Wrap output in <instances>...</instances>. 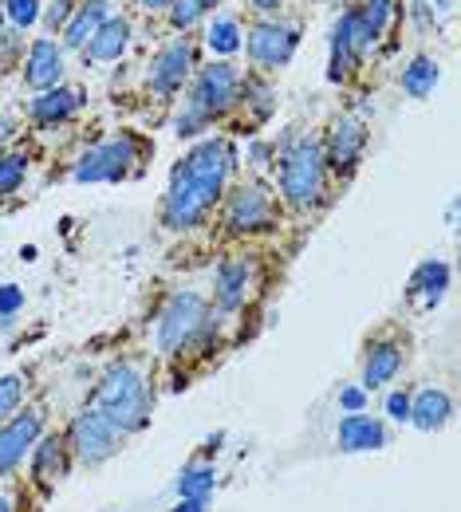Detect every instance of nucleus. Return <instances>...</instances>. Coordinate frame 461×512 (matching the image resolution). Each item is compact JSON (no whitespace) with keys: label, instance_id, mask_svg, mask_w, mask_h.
Wrapping results in <instances>:
<instances>
[{"label":"nucleus","instance_id":"nucleus-1","mask_svg":"<svg viewBox=\"0 0 461 512\" xmlns=\"http://www.w3.org/2000/svg\"><path fill=\"white\" fill-rule=\"evenodd\" d=\"M237 166V150L225 138L198 142L170 174V186L162 197V225L170 233H186L205 221V213L225 197L229 174Z\"/></svg>","mask_w":461,"mask_h":512},{"label":"nucleus","instance_id":"nucleus-2","mask_svg":"<svg viewBox=\"0 0 461 512\" xmlns=\"http://www.w3.org/2000/svg\"><path fill=\"white\" fill-rule=\"evenodd\" d=\"M91 406L99 410V414H107L115 426H119V434H138V430H146L150 426V386H146V375H142V367H134V363H115L99 386H95V398H91Z\"/></svg>","mask_w":461,"mask_h":512},{"label":"nucleus","instance_id":"nucleus-3","mask_svg":"<svg viewBox=\"0 0 461 512\" xmlns=\"http://www.w3.org/2000/svg\"><path fill=\"white\" fill-rule=\"evenodd\" d=\"M328 190L324 146L316 138H296L280 154V193L292 209H316Z\"/></svg>","mask_w":461,"mask_h":512},{"label":"nucleus","instance_id":"nucleus-4","mask_svg":"<svg viewBox=\"0 0 461 512\" xmlns=\"http://www.w3.org/2000/svg\"><path fill=\"white\" fill-rule=\"evenodd\" d=\"M209 327H213V308H209V300H205L201 292H178V296H170V304H166L162 316H158L154 343H158L162 355L174 359V355L194 351L201 339L209 335Z\"/></svg>","mask_w":461,"mask_h":512},{"label":"nucleus","instance_id":"nucleus-5","mask_svg":"<svg viewBox=\"0 0 461 512\" xmlns=\"http://www.w3.org/2000/svg\"><path fill=\"white\" fill-rule=\"evenodd\" d=\"M64 442H67V453H71L79 465L95 469V465L111 461V457L123 449L127 434H119V426H115L107 414H99L95 406H87V410H79V414L71 418Z\"/></svg>","mask_w":461,"mask_h":512},{"label":"nucleus","instance_id":"nucleus-6","mask_svg":"<svg viewBox=\"0 0 461 512\" xmlns=\"http://www.w3.org/2000/svg\"><path fill=\"white\" fill-rule=\"evenodd\" d=\"M142 146L134 134H119V138H107V142H95L91 150L79 154L71 178L79 186H99V182H123L134 170Z\"/></svg>","mask_w":461,"mask_h":512},{"label":"nucleus","instance_id":"nucleus-7","mask_svg":"<svg viewBox=\"0 0 461 512\" xmlns=\"http://www.w3.org/2000/svg\"><path fill=\"white\" fill-rule=\"evenodd\" d=\"M241 83H245V75L237 71L233 64H209L198 71V79H194V87H190V99H186V107H194L201 119H221L225 111H233L237 103H241Z\"/></svg>","mask_w":461,"mask_h":512},{"label":"nucleus","instance_id":"nucleus-8","mask_svg":"<svg viewBox=\"0 0 461 512\" xmlns=\"http://www.w3.org/2000/svg\"><path fill=\"white\" fill-rule=\"evenodd\" d=\"M375 48V40H371V32L363 28V20H359V8H347L335 24H331V60H328V79L331 83H347L359 64H363V56Z\"/></svg>","mask_w":461,"mask_h":512},{"label":"nucleus","instance_id":"nucleus-9","mask_svg":"<svg viewBox=\"0 0 461 512\" xmlns=\"http://www.w3.org/2000/svg\"><path fill=\"white\" fill-rule=\"evenodd\" d=\"M272 221H276V205L261 182H241L225 193V229L229 233H237V237L261 233V229H272Z\"/></svg>","mask_w":461,"mask_h":512},{"label":"nucleus","instance_id":"nucleus-10","mask_svg":"<svg viewBox=\"0 0 461 512\" xmlns=\"http://www.w3.org/2000/svg\"><path fill=\"white\" fill-rule=\"evenodd\" d=\"M44 422H48V414L40 406H24V414L16 410L8 422H0V481H8L24 465V457L44 434Z\"/></svg>","mask_w":461,"mask_h":512},{"label":"nucleus","instance_id":"nucleus-11","mask_svg":"<svg viewBox=\"0 0 461 512\" xmlns=\"http://www.w3.org/2000/svg\"><path fill=\"white\" fill-rule=\"evenodd\" d=\"M367 138H371V130H367L363 119H355V115L335 119L328 130V142H324V166L339 178L355 174V166H359V158L367 150Z\"/></svg>","mask_w":461,"mask_h":512},{"label":"nucleus","instance_id":"nucleus-12","mask_svg":"<svg viewBox=\"0 0 461 512\" xmlns=\"http://www.w3.org/2000/svg\"><path fill=\"white\" fill-rule=\"evenodd\" d=\"M296 44H300L296 28H292V24H280V20H261V24H253V32H249V40H245L249 60L257 67H264V71L288 64V60L296 56Z\"/></svg>","mask_w":461,"mask_h":512},{"label":"nucleus","instance_id":"nucleus-13","mask_svg":"<svg viewBox=\"0 0 461 512\" xmlns=\"http://www.w3.org/2000/svg\"><path fill=\"white\" fill-rule=\"evenodd\" d=\"M190 71H194V44H190L186 36H178V40H170V44L154 56L146 83H150V91H154V95L170 99V95H178V91H182V83L190 79Z\"/></svg>","mask_w":461,"mask_h":512},{"label":"nucleus","instance_id":"nucleus-14","mask_svg":"<svg viewBox=\"0 0 461 512\" xmlns=\"http://www.w3.org/2000/svg\"><path fill=\"white\" fill-rule=\"evenodd\" d=\"M253 276H257V264L249 256H229L217 264L213 272V300L221 312H237L245 308V296L253 288Z\"/></svg>","mask_w":461,"mask_h":512},{"label":"nucleus","instance_id":"nucleus-15","mask_svg":"<svg viewBox=\"0 0 461 512\" xmlns=\"http://www.w3.org/2000/svg\"><path fill=\"white\" fill-rule=\"evenodd\" d=\"M335 446H339V453H379V449L391 446V434L367 410L363 414H343L339 430H335Z\"/></svg>","mask_w":461,"mask_h":512},{"label":"nucleus","instance_id":"nucleus-16","mask_svg":"<svg viewBox=\"0 0 461 512\" xmlns=\"http://www.w3.org/2000/svg\"><path fill=\"white\" fill-rule=\"evenodd\" d=\"M32 481L40 489H56L60 481L67 477V465H71V453H67L64 434H40V442L32 446Z\"/></svg>","mask_w":461,"mask_h":512},{"label":"nucleus","instance_id":"nucleus-17","mask_svg":"<svg viewBox=\"0 0 461 512\" xmlns=\"http://www.w3.org/2000/svg\"><path fill=\"white\" fill-rule=\"evenodd\" d=\"M24 83L32 91H52L64 83V48L52 40H36L24 60Z\"/></svg>","mask_w":461,"mask_h":512},{"label":"nucleus","instance_id":"nucleus-18","mask_svg":"<svg viewBox=\"0 0 461 512\" xmlns=\"http://www.w3.org/2000/svg\"><path fill=\"white\" fill-rule=\"evenodd\" d=\"M446 292H450V264H446V260L430 256V260H422V264L410 272L406 296H410L418 308H438Z\"/></svg>","mask_w":461,"mask_h":512},{"label":"nucleus","instance_id":"nucleus-19","mask_svg":"<svg viewBox=\"0 0 461 512\" xmlns=\"http://www.w3.org/2000/svg\"><path fill=\"white\" fill-rule=\"evenodd\" d=\"M127 48H131V20L127 16H107L103 28L83 48V60H91V64H119Z\"/></svg>","mask_w":461,"mask_h":512},{"label":"nucleus","instance_id":"nucleus-20","mask_svg":"<svg viewBox=\"0 0 461 512\" xmlns=\"http://www.w3.org/2000/svg\"><path fill=\"white\" fill-rule=\"evenodd\" d=\"M450 418H454V398H450L446 390L430 386V390H418V394L410 398V418H406V422H410L418 434H438Z\"/></svg>","mask_w":461,"mask_h":512},{"label":"nucleus","instance_id":"nucleus-21","mask_svg":"<svg viewBox=\"0 0 461 512\" xmlns=\"http://www.w3.org/2000/svg\"><path fill=\"white\" fill-rule=\"evenodd\" d=\"M79 107H83V91L60 83V87H52V91H40V95L28 103V115H32L40 127H56V123L71 119Z\"/></svg>","mask_w":461,"mask_h":512},{"label":"nucleus","instance_id":"nucleus-22","mask_svg":"<svg viewBox=\"0 0 461 512\" xmlns=\"http://www.w3.org/2000/svg\"><path fill=\"white\" fill-rule=\"evenodd\" d=\"M107 16H111V4H107V0H83V4H75L71 20L64 24V48L83 52V48L91 44V36L103 28Z\"/></svg>","mask_w":461,"mask_h":512},{"label":"nucleus","instance_id":"nucleus-23","mask_svg":"<svg viewBox=\"0 0 461 512\" xmlns=\"http://www.w3.org/2000/svg\"><path fill=\"white\" fill-rule=\"evenodd\" d=\"M402 347L398 343H375L363 359V375H359V386L371 394V390H383L387 383H395L398 371H402Z\"/></svg>","mask_w":461,"mask_h":512},{"label":"nucleus","instance_id":"nucleus-24","mask_svg":"<svg viewBox=\"0 0 461 512\" xmlns=\"http://www.w3.org/2000/svg\"><path fill=\"white\" fill-rule=\"evenodd\" d=\"M217 485H221V477H217V469H213L209 461H190V465L174 477V493H178V497H198V501H213Z\"/></svg>","mask_w":461,"mask_h":512},{"label":"nucleus","instance_id":"nucleus-25","mask_svg":"<svg viewBox=\"0 0 461 512\" xmlns=\"http://www.w3.org/2000/svg\"><path fill=\"white\" fill-rule=\"evenodd\" d=\"M434 87H438V64H434L430 56H414L410 67L402 71V91H406L410 99H430Z\"/></svg>","mask_w":461,"mask_h":512},{"label":"nucleus","instance_id":"nucleus-26","mask_svg":"<svg viewBox=\"0 0 461 512\" xmlns=\"http://www.w3.org/2000/svg\"><path fill=\"white\" fill-rule=\"evenodd\" d=\"M355 8H359V20H363V28L371 32L375 44L383 40V32L395 24V16H398L395 0H363V4H355Z\"/></svg>","mask_w":461,"mask_h":512},{"label":"nucleus","instance_id":"nucleus-27","mask_svg":"<svg viewBox=\"0 0 461 512\" xmlns=\"http://www.w3.org/2000/svg\"><path fill=\"white\" fill-rule=\"evenodd\" d=\"M24 178H28V154H20V150H4V154H0V201L20 190Z\"/></svg>","mask_w":461,"mask_h":512},{"label":"nucleus","instance_id":"nucleus-28","mask_svg":"<svg viewBox=\"0 0 461 512\" xmlns=\"http://www.w3.org/2000/svg\"><path fill=\"white\" fill-rule=\"evenodd\" d=\"M241 99H245V107L253 111L257 123H264V119L276 111V91H272L264 79H245V83H241Z\"/></svg>","mask_w":461,"mask_h":512},{"label":"nucleus","instance_id":"nucleus-29","mask_svg":"<svg viewBox=\"0 0 461 512\" xmlns=\"http://www.w3.org/2000/svg\"><path fill=\"white\" fill-rule=\"evenodd\" d=\"M209 48L221 52V56H233V52L241 48V28H237L233 16H217V20L209 24Z\"/></svg>","mask_w":461,"mask_h":512},{"label":"nucleus","instance_id":"nucleus-30","mask_svg":"<svg viewBox=\"0 0 461 512\" xmlns=\"http://www.w3.org/2000/svg\"><path fill=\"white\" fill-rule=\"evenodd\" d=\"M213 4H217V0H170V24H174L178 32H190Z\"/></svg>","mask_w":461,"mask_h":512},{"label":"nucleus","instance_id":"nucleus-31","mask_svg":"<svg viewBox=\"0 0 461 512\" xmlns=\"http://www.w3.org/2000/svg\"><path fill=\"white\" fill-rule=\"evenodd\" d=\"M24 394H28V379L24 375H4L0 379V422H8L24 406Z\"/></svg>","mask_w":461,"mask_h":512},{"label":"nucleus","instance_id":"nucleus-32","mask_svg":"<svg viewBox=\"0 0 461 512\" xmlns=\"http://www.w3.org/2000/svg\"><path fill=\"white\" fill-rule=\"evenodd\" d=\"M40 0H4V16L12 20V28H32L40 20Z\"/></svg>","mask_w":461,"mask_h":512},{"label":"nucleus","instance_id":"nucleus-33","mask_svg":"<svg viewBox=\"0 0 461 512\" xmlns=\"http://www.w3.org/2000/svg\"><path fill=\"white\" fill-rule=\"evenodd\" d=\"M71 12H75V0H52V4L40 12V20H44L48 32H60L67 20H71Z\"/></svg>","mask_w":461,"mask_h":512},{"label":"nucleus","instance_id":"nucleus-34","mask_svg":"<svg viewBox=\"0 0 461 512\" xmlns=\"http://www.w3.org/2000/svg\"><path fill=\"white\" fill-rule=\"evenodd\" d=\"M367 398H371V394H367L363 386H343V390H339V410H343V414H363V410H367Z\"/></svg>","mask_w":461,"mask_h":512},{"label":"nucleus","instance_id":"nucleus-35","mask_svg":"<svg viewBox=\"0 0 461 512\" xmlns=\"http://www.w3.org/2000/svg\"><path fill=\"white\" fill-rule=\"evenodd\" d=\"M20 308H24V288L20 284H0V320L16 316Z\"/></svg>","mask_w":461,"mask_h":512},{"label":"nucleus","instance_id":"nucleus-36","mask_svg":"<svg viewBox=\"0 0 461 512\" xmlns=\"http://www.w3.org/2000/svg\"><path fill=\"white\" fill-rule=\"evenodd\" d=\"M383 410H387L391 422H406V418H410V394H406V390L387 394V406H383Z\"/></svg>","mask_w":461,"mask_h":512},{"label":"nucleus","instance_id":"nucleus-37","mask_svg":"<svg viewBox=\"0 0 461 512\" xmlns=\"http://www.w3.org/2000/svg\"><path fill=\"white\" fill-rule=\"evenodd\" d=\"M268 158H272V146H268V142H249V166L264 170V166H268Z\"/></svg>","mask_w":461,"mask_h":512},{"label":"nucleus","instance_id":"nucleus-38","mask_svg":"<svg viewBox=\"0 0 461 512\" xmlns=\"http://www.w3.org/2000/svg\"><path fill=\"white\" fill-rule=\"evenodd\" d=\"M410 12H414V20H418V28L426 32V28H430V12H434V0H414V8H410Z\"/></svg>","mask_w":461,"mask_h":512},{"label":"nucleus","instance_id":"nucleus-39","mask_svg":"<svg viewBox=\"0 0 461 512\" xmlns=\"http://www.w3.org/2000/svg\"><path fill=\"white\" fill-rule=\"evenodd\" d=\"M209 509V501H198V497H178V505L170 512H205Z\"/></svg>","mask_w":461,"mask_h":512},{"label":"nucleus","instance_id":"nucleus-40","mask_svg":"<svg viewBox=\"0 0 461 512\" xmlns=\"http://www.w3.org/2000/svg\"><path fill=\"white\" fill-rule=\"evenodd\" d=\"M12 138H16V119H12V115H0V150H4Z\"/></svg>","mask_w":461,"mask_h":512},{"label":"nucleus","instance_id":"nucleus-41","mask_svg":"<svg viewBox=\"0 0 461 512\" xmlns=\"http://www.w3.org/2000/svg\"><path fill=\"white\" fill-rule=\"evenodd\" d=\"M225 438H229V434H225V430H217L213 438H205V449H201V453H205V457H209V453H221V446H225Z\"/></svg>","mask_w":461,"mask_h":512},{"label":"nucleus","instance_id":"nucleus-42","mask_svg":"<svg viewBox=\"0 0 461 512\" xmlns=\"http://www.w3.org/2000/svg\"><path fill=\"white\" fill-rule=\"evenodd\" d=\"M446 221H450V229H458V201H450V209H446Z\"/></svg>","mask_w":461,"mask_h":512},{"label":"nucleus","instance_id":"nucleus-43","mask_svg":"<svg viewBox=\"0 0 461 512\" xmlns=\"http://www.w3.org/2000/svg\"><path fill=\"white\" fill-rule=\"evenodd\" d=\"M146 12H158V8H170V0H142Z\"/></svg>","mask_w":461,"mask_h":512},{"label":"nucleus","instance_id":"nucleus-44","mask_svg":"<svg viewBox=\"0 0 461 512\" xmlns=\"http://www.w3.org/2000/svg\"><path fill=\"white\" fill-rule=\"evenodd\" d=\"M249 4H253V8H261V12H272L280 0H249Z\"/></svg>","mask_w":461,"mask_h":512},{"label":"nucleus","instance_id":"nucleus-45","mask_svg":"<svg viewBox=\"0 0 461 512\" xmlns=\"http://www.w3.org/2000/svg\"><path fill=\"white\" fill-rule=\"evenodd\" d=\"M434 4H438L442 12H454V4H458V0H434Z\"/></svg>","mask_w":461,"mask_h":512},{"label":"nucleus","instance_id":"nucleus-46","mask_svg":"<svg viewBox=\"0 0 461 512\" xmlns=\"http://www.w3.org/2000/svg\"><path fill=\"white\" fill-rule=\"evenodd\" d=\"M0 512H12V501H8V497H0Z\"/></svg>","mask_w":461,"mask_h":512}]
</instances>
